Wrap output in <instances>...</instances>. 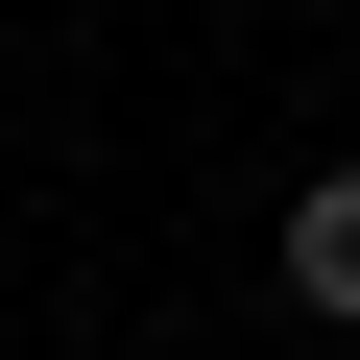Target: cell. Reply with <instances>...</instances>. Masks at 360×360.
I'll return each mask as SVG.
<instances>
[{
	"label": "cell",
	"mask_w": 360,
	"mask_h": 360,
	"mask_svg": "<svg viewBox=\"0 0 360 360\" xmlns=\"http://www.w3.org/2000/svg\"><path fill=\"white\" fill-rule=\"evenodd\" d=\"M264 264H288V312H312V336H360V168H312Z\"/></svg>",
	"instance_id": "6da1fadb"
}]
</instances>
